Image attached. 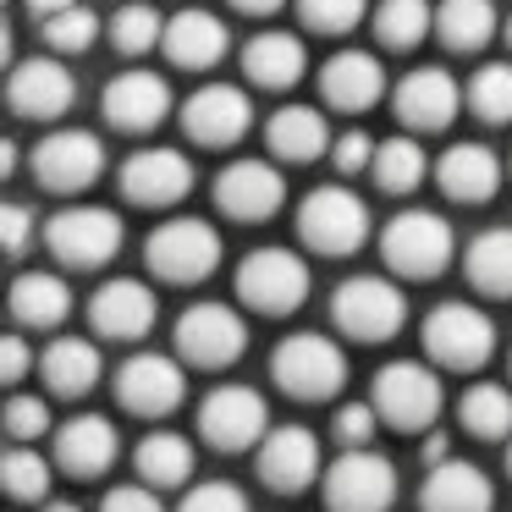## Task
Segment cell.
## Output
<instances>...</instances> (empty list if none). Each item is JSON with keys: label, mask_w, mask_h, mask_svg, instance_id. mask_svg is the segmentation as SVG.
<instances>
[{"label": "cell", "mask_w": 512, "mask_h": 512, "mask_svg": "<svg viewBox=\"0 0 512 512\" xmlns=\"http://www.w3.org/2000/svg\"><path fill=\"white\" fill-rule=\"evenodd\" d=\"M270 375L281 380V391L287 397H303V402H320V397H336L347 380V358L342 347L331 342V336H287V342L276 347V358H270Z\"/></svg>", "instance_id": "cell-1"}, {"label": "cell", "mask_w": 512, "mask_h": 512, "mask_svg": "<svg viewBox=\"0 0 512 512\" xmlns=\"http://www.w3.org/2000/svg\"><path fill=\"white\" fill-rule=\"evenodd\" d=\"M397 496V468L369 446H347L325 468V507L331 512H386Z\"/></svg>", "instance_id": "cell-2"}, {"label": "cell", "mask_w": 512, "mask_h": 512, "mask_svg": "<svg viewBox=\"0 0 512 512\" xmlns=\"http://www.w3.org/2000/svg\"><path fill=\"white\" fill-rule=\"evenodd\" d=\"M237 292L259 314H292L309 298V265L292 248H254L237 270Z\"/></svg>", "instance_id": "cell-3"}, {"label": "cell", "mask_w": 512, "mask_h": 512, "mask_svg": "<svg viewBox=\"0 0 512 512\" xmlns=\"http://www.w3.org/2000/svg\"><path fill=\"white\" fill-rule=\"evenodd\" d=\"M380 254H386V265L397 270V276H435V270H446V259H452V226L441 221L435 210H402L397 221L380 232Z\"/></svg>", "instance_id": "cell-4"}, {"label": "cell", "mask_w": 512, "mask_h": 512, "mask_svg": "<svg viewBox=\"0 0 512 512\" xmlns=\"http://www.w3.org/2000/svg\"><path fill=\"white\" fill-rule=\"evenodd\" d=\"M331 314L347 336H358V342H386V336H397L402 320H408V298L380 276H353V281L336 287Z\"/></svg>", "instance_id": "cell-5"}, {"label": "cell", "mask_w": 512, "mask_h": 512, "mask_svg": "<svg viewBox=\"0 0 512 512\" xmlns=\"http://www.w3.org/2000/svg\"><path fill=\"white\" fill-rule=\"evenodd\" d=\"M298 232L320 254H353L369 237V210L353 188H314L298 210Z\"/></svg>", "instance_id": "cell-6"}, {"label": "cell", "mask_w": 512, "mask_h": 512, "mask_svg": "<svg viewBox=\"0 0 512 512\" xmlns=\"http://www.w3.org/2000/svg\"><path fill=\"white\" fill-rule=\"evenodd\" d=\"M149 270L166 281H204L215 265H221V237H215L210 221H166L149 232V248H144Z\"/></svg>", "instance_id": "cell-7"}, {"label": "cell", "mask_w": 512, "mask_h": 512, "mask_svg": "<svg viewBox=\"0 0 512 512\" xmlns=\"http://www.w3.org/2000/svg\"><path fill=\"white\" fill-rule=\"evenodd\" d=\"M424 347L435 364L446 369H479L496 353V325L474 309V303H441L424 320Z\"/></svg>", "instance_id": "cell-8"}, {"label": "cell", "mask_w": 512, "mask_h": 512, "mask_svg": "<svg viewBox=\"0 0 512 512\" xmlns=\"http://www.w3.org/2000/svg\"><path fill=\"white\" fill-rule=\"evenodd\" d=\"M45 243L61 265L94 270V265H105V259H116V248H122V221H116V210H89V204H78V210H61L56 221L45 226Z\"/></svg>", "instance_id": "cell-9"}, {"label": "cell", "mask_w": 512, "mask_h": 512, "mask_svg": "<svg viewBox=\"0 0 512 512\" xmlns=\"http://www.w3.org/2000/svg\"><path fill=\"white\" fill-rule=\"evenodd\" d=\"M177 347H182L188 364L221 369V364H237V358H243L248 325H243V314L226 309V303H193L177 320Z\"/></svg>", "instance_id": "cell-10"}, {"label": "cell", "mask_w": 512, "mask_h": 512, "mask_svg": "<svg viewBox=\"0 0 512 512\" xmlns=\"http://www.w3.org/2000/svg\"><path fill=\"white\" fill-rule=\"evenodd\" d=\"M375 408L397 430H424L441 413V380L424 364H386L375 375Z\"/></svg>", "instance_id": "cell-11"}, {"label": "cell", "mask_w": 512, "mask_h": 512, "mask_svg": "<svg viewBox=\"0 0 512 512\" xmlns=\"http://www.w3.org/2000/svg\"><path fill=\"white\" fill-rule=\"evenodd\" d=\"M270 413H265V397L248 386H215L210 397H204L199 408V430L210 446H221V452H243V446H254L259 435H265Z\"/></svg>", "instance_id": "cell-12"}, {"label": "cell", "mask_w": 512, "mask_h": 512, "mask_svg": "<svg viewBox=\"0 0 512 512\" xmlns=\"http://www.w3.org/2000/svg\"><path fill=\"white\" fill-rule=\"evenodd\" d=\"M248 122H254V105H248L243 89H232V83H204L199 94H188V105H182V127H188L193 144H237V138L248 133Z\"/></svg>", "instance_id": "cell-13"}, {"label": "cell", "mask_w": 512, "mask_h": 512, "mask_svg": "<svg viewBox=\"0 0 512 512\" xmlns=\"http://www.w3.org/2000/svg\"><path fill=\"white\" fill-rule=\"evenodd\" d=\"M105 171V144L94 133H50L34 149V177L56 193H78Z\"/></svg>", "instance_id": "cell-14"}, {"label": "cell", "mask_w": 512, "mask_h": 512, "mask_svg": "<svg viewBox=\"0 0 512 512\" xmlns=\"http://www.w3.org/2000/svg\"><path fill=\"white\" fill-rule=\"evenodd\" d=\"M182 391H188V380H182V369L171 364L166 353H138V358H127L122 375H116V397H122V408L144 413V419L171 413L182 402Z\"/></svg>", "instance_id": "cell-15"}, {"label": "cell", "mask_w": 512, "mask_h": 512, "mask_svg": "<svg viewBox=\"0 0 512 512\" xmlns=\"http://www.w3.org/2000/svg\"><path fill=\"white\" fill-rule=\"evenodd\" d=\"M457 111H463V89H457L452 72L419 67L397 83V116L413 133H441V127H452Z\"/></svg>", "instance_id": "cell-16"}, {"label": "cell", "mask_w": 512, "mask_h": 512, "mask_svg": "<svg viewBox=\"0 0 512 512\" xmlns=\"http://www.w3.org/2000/svg\"><path fill=\"white\" fill-rule=\"evenodd\" d=\"M171 116V89L160 72H122V78H111V89H105V122L122 127V133H149V127H160Z\"/></svg>", "instance_id": "cell-17"}, {"label": "cell", "mask_w": 512, "mask_h": 512, "mask_svg": "<svg viewBox=\"0 0 512 512\" xmlns=\"http://www.w3.org/2000/svg\"><path fill=\"white\" fill-rule=\"evenodd\" d=\"M281 199H287V182H281V171L265 166V160H237V166H226L221 182H215V204H221L226 215H237V221H265V215L281 210Z\"/></svg>", "instance_id": "cell-18"}, {"label": "cell", "mask_w": 512, "mask_h": 512, "mask_svg": "<svg viewBox=\"0 0 512 512\" xmlns=\"http://www.w3.org/2000/svg\"><path fill=\"white\" fill-rule=\"evenodd\" d=\"M193 188V166L177 149H138L122 160V193L133 204H177Z\"/></svg>", "instance_id": "cell-19"}, {"label": "cell", "mask_w": 512, "mask_h": 512, "mask_svg": "<svg viewBox=\"0 0 512 512\" xmlns=\"http://www.w3.org/2000/svg\"><path fill=\"white\" fill-rule=\"evenodd\" d=\"M314 474H320V441H314V430L281 424V430L265 435V446H259V479L270 490H303Z\"/></svg>", "instance_id": "cell-20"}, {"label": "cell", "mask_w": 512, "mask_h": 512, "mask_svg": "<svg viewBox=\"0 0 512 512\" xmlns=\"http://www.w3.org/2000/svg\"><path fill=\"white\" fill-rule=\"evenodd\" d=\"M89 320H94L100 336L133 342V336H144L149 325H155V292H149L144 281H133V276L105 281V287L94 292V303H89Z\"/></svg>", "instance_id": "cell-21"}, {"label": "cell", "mask_w": 512, "mask_h": 512, "mask_svg": "<svg viewBox=\"0 0 512 512\" xmlns=\"http://www.w3.org/2000/svg\"><path fill=\"white\" fill-rule=\"evenodd\" d=\"M56 463L67 468V474H78V479L105 474V468L116 463V430H111V419H100V413H78V419H67L56 430Z\"/></svg>", "instance_id": "cell-22"}, {"label": "cell", "mask_w": 512, "mask_h": 512, "mask_svg": "<svg viewBox=\"0 0 512 512\" xmlns=\"http://www.w3.org/2000/svg\"><path fill=\"white\" fill-rule=\"evenodd\" d=\"M6 94H12L17 116H61L72 105V94H78V83H72V72L61 67V61L34 56L12 72V89Z\"/></svg>", "instance_id": "cell-23"}, {"label": "cell", "mask_w": 512, "mask_h": 512, "mask_svg": "<svg viewBox=\"0 0 512 512\" xmlns=\"http://www.w3.org/2000/svg\"><path fill=\"white\" fill-rule=\"evenodd\" d=\"M320 94L336 105V111H369V105L386 94V72H380V61L364 56V50H342V56L325 61Z\"/></svg>", "instance_id": "cell-24"}, {"label": "cell", "mask_w": 512, "mask_h": 512, "mask_svg": "<svg viewBox=\"0 0 512 512\" xmlns=\"http://www.w3.org/2000/svg\"><path fill=\"white\" fill-rule=\"evenodd\" d=\"M226 45H232V34H226V23L221 17H210V12H177L166 23V39H160V50H166L177 67H193V72H204V67H215V61L226 56Z\"/></svg>", "instance_id": "cell-25"}, {"label": "cell", "mask_w": 512, "mask_h": 512, "mask_svg": "<svg viewBox=\"0 0 512 512\" xmlns=\"http://www.w3.org/2000/svg\"><path fill=\"white\" fill-rule=\"evenodd\" d=\"M490 501H496V490L474 463H435L419 490L424 512H490Z\"/></svg>", "instance_id": "cell-26"}, {"label": "cell", "mask_w": 512, "mask_h": 512, "mask_svg": "<svg viewBox=\"0 0 512 512\" xmlns=\"http://www.w3.org/2000/svg\"><path fill=\"white\" fill-rule=\"evenodd\" d=\"M435 171H441V188L452 193L457 204H479L501 188V160L490 155L485 144H452Z\"/></svg>", "instance_id": "cell-27"}, {"label": "cell", "mask_w": 512, "mask_h": 512, "mask_svg": "<svg viewBox=\"0 0 512 512\" xmlns=\"http://www.w3.org/2000/svg\"><path fill=\"white\" fill-rule=\"evenodd\" d=\"M243 72L259 89H292L303 78V45L298 34H254L243 45Z\"/></svg>", "instance_id": "cell-28"}, {"label": "cell", "mask_w": 512, "mask_h": 512, "mask_svg": "<svg viewBox=\"0 0 512 512\" xmlns=\"http://www.w3.org/2000/svg\"><path fill=\"white\" fill-rule=\"evenodd\" d=\"M270 149H276L281 160H320L325 149H331V127H325V116L309 111V105H281V111L270 116Z\"/></svg>", "instance_id": "cell-29"}, {"label": "cell", "mask_w": 512, "mask_h": 512, "mask_svg": "<svg viewBox=\"0 0 512 512\" xmlns=\"http://www.w3.org/2000/svg\"><path fill=\"white\" fill-rule=\"evenodd\" d=\"M12 314L23 325H61L72 314V287L61 276H45V270H28V276H17L12 287Z\"/></svg>", "instance_id": "cell-30"}, {"label": "cell", "mask_w": 512, "mask_h": 512, "mask_svg": "<svg viewBox=\"0 0 512 512\" xmlns=\"http://www.w3.org/2000/svg\"><path fill=\"white\" fill-rule=\"evenodd\" d=\"M45 380H50V391H61V397H83V391L100 380V347L83 342V336H61V342H50Z\"/></svg>", "instance_id": "cell-31"}, {"label": "cell", "mask_w": 512, "mask_h": 512, "mask_svg": "<svg viewBox=\"0 0 512 512\" xmlns=\"http://www.w3.org/2000/svg\"><path fill=\"white\" fill-rule=\"evenodd\" d=\"M468 281L490 298H512V226L479 232L468 243Z\"/></svg>", "instance_id": "cell-32"}, {"label": "cell", "mask_w": 512, "mask_h": 512, "mask_svg": "<svg viewBox=\"0 0 512 512\" xmlns=\"http://www.w3.org/2000/svg\"><path fill=\"white\" fill-rule=\"evenodd\" d=\"M435 34H441L452 50L490 45V34H496V0H441Z\"/></svg>", "instance_id": "cell-33"}, {"label": "cell", "mask_w": 512, "mask_h": 512, "mask_svg": "<svg viewBox=\"0 0 512 512\" xmlns=\"http://www.w3.org/2000/svg\"><path fill=\"white\" fill-rule=\"evenodd\" d=\"M435 28L430 0H380L375 6V39L386 50H413Z\"/></svg>", "instance_id": "cell-34"}, {"label": "cell", "mask_w": 512, "mask_h": 512, "mask_svg": "<svg viewBox=\"0 0 512 512\" xmlns=\"http://www.w3.org/2000/svg\"><path fill=\"white\" fill-rule=\"evenodd\" d=\"M463 424L479 435V441H507V435H512V391L490 386V380L468 386V397H463Z\"/></svg>", "instance_id": "cell-35"}, {"label": "cell", "mask_w": 512, "mask_h": 512, "mask_svg": "<svg viewBox=\"0 0 512 512\" xmlns=\"http://www.w3.org/2000/svg\"><path fill=\"white\" fill-rule=\"evenodd\" d=\"M375 182L386 193H413L424 182V171H430V160H424V149L413 144V138H386V144L375 149Z\"/></svg>", "instance_id": "cell-36"}, {"label": "cell", "mask_w": 512, "mask_h": 512, "mask_svg": "<svg viewBox=\"0 0 512 512\" xmlns=\"http://www.w3.org/2000/svg\"><path fill=\"white\" fill-rule=\"evenodd\" d=\"M138 468H144L149 485H182V479L193 474V446L171 430H155L138 446Z\"/></svg>", "instance_id": "cell-37"}, {"label": "cell", "mask_w": 512, "mask_h": 512, "mask_svg": "<svg viewBox=\"0 0 512 512\" xmlns=\"http://www.w3.org/2000/svg\"><path fill=\"white\" fill-rule=\"evenodd\" d=\"M468 111L479 122H512V67L507 61H485L468 78Z\"/></svg>", "instance_id": "cell-38"}, {"label": "cell", "mask_w": 512, "mask_h": 512, "mask_svg": "<svg viewBox=\"0 0 512 512\" xmlns=\"http://www.w3.org/2000/svg\"><path fill=\"white\" fill-rule=\"evenodd\" d=\"M160 39H166V23H160L155 6H138V0L116 6V17H111V45L122 50V56H144V50H155Z\"/></svg>", "instance_id": "cell-39"}, {"label": "cell", "mask_w": 512, "mask_h": 512, "mask_svg": "<svg viewBox=\"0 0 512 512\" xmlns=\"http://www.w3.org/2000/svg\"><path fill=\"white\" fill-rule=\"evenodd\" d=\"M0 479H6V490H12L17 501H39L50 485V468L39 452H28V446H12L6 452V463H0Z\"/></svg>", "instance_id": "cell-40"}, {"label": "cell", "mask_w": 512, "mask_h": 512, "mask_svg": "<svg viewBox=\"0 0 512 512\" xmlns=\"http://www.w3.org/2000/svg\"><path fill=\"white\" fill-rule=\"evenodd\" d=\"M45 39H50V50H89L100 39V17L89 6H67V12L45 17Z\"/></svg>", "instance_id": "cell-41"}, {"label": "cell", "mask_w": 512, "mask_h": 512, "mask_svg": "<svg viewBox=\"0 0 512 512\" xmlns=\"http://www.w3.org/2000/svg\"><path fill=\"white\" fill-rule=\"evenodd\" d=\"M298 12L314 34H347L364 17V0H298Z\"/></svg>", "instance_id": "cell-42"}, {"label": "cell", "mask_w": 512, "mask_h": 512, "mask_svg": "<svg viewBox=\"0 0 512 512\" xmlns=\"http://www.w3.org/2000/svg\"><path fill=\"white\" fill-rule=\"evenodd\" d=\"M177 512H248V496L237 485H226V479H204V485H193L182 496Z\"/></svg>", "instance_id": "cell-43"}, {"label": "cell", "mask_w": 512, "mask_h": 512, "mask_svg": "<svg viewBox=\"0 0 512 512\" xmlns=\"http://www.w3.org/2000/svg\"><path fill=\"white\" fill-rule=\"evenodd\" d=\"M45 424H50V413H45V402H39V397H12V402H6V430H12L17 441L45 435Z\"/></svg>", "instance_id": "cell-44"}, {"label": "cell", "mask_w": 512, "mask_h": 512, "mask_svg": "<svg viewBox=\"0 0 512 512\" xmlns=\"http://www.w3.org/2000/svg\"><path fill=\"white\" fill-rule=\"evenodd\" d=\"M375 419H380V408H375V402H353V408H342V413H336V435H342L347 446H364L369 435H375Z\"/></svg>", "instance_id": "cell-45"}, {"label": "cell", "mask_w": 512, "mask_h": 512, "mask_svg": "<svg viewBox=\"0 0 512 512\" xmlns=\"http://www.w3.org/2000/svg\"><path fill=\"white\" fill-rule=\"evenodd\" d=\"M364 166H375V144H369V133H342L336 138V171H364Z\"/></svg>", "instance_id": "cell-46"}, {"label": "cell", "mask_w": 512, "mask_h": 512, "mask_svg": "<svg viewBox=\"0 0 512 512\" xmlns=\"http://www.w3.org/2000/svg\"><path fill=\"white\" fill-rule=\"evenodd\" d=\"M100 512H166V507H160V496L149 485H116Z\"/></svg>", "instance_id": "cell-47"}, {"label": "cell", "mask_w": 512, "mask_h": 512, "mask_svg": "<svg viewBox=\"0 0 512 512\" xmlns=\"http://www.w3.org/2000/svg\"><path fill=\"white\" fill-rule=\"evenodd\" d=\"M28 226H34V215H28L23 204H6V210H0V237H6V254H23V248H28Z\"/></svg>", "instance_id": "cell-48"}, {"label": "cell", "mask_w": 512, "mask_h": 512, "mask_svg": "<svg viewBox=\"0 0 512 512\" xmlns=\"http://www.w3.org/2000/svg\"><path fill=\"white\" fill-rule=\"evenodd\" d=\"M23 369H28L23 336H6V342H0V375H6V380H23Z\"/></svg>", "instance_id": "cell-49"}, {"label": "cell", "mask_w": 512, "mask_h": 512, "mask_svg": "<svg viewBox=\"0 0 512 512\" xmlns=\"http://www.w3.org/2000/svg\"><path fill=\"white\" fill-rule=\"evenodd\" d=\"M237 12H248V17H270V12H281L287 0H232Z\"/></svg>", "instance_id": "cell-50"}, {"label": "cell", "mask_w": 512, "mask_h": 512, "mask_svg": "<svg viewBox=\"0 0 512 512\" xmlns=\"http://www.w3.org/2000/svg\"><path fill=\"white\" fill-rule=\"evenodd\" d=\"M28 6H34V12H39V23H45V17L67 12V6H78V0H28Z\"/></svg>", "instance_id": "cell-51"}, {"label": "cell", "mask_w": 512, "mask_h": 512, "mask_svg": "<svg viewBox=\"0 0 512 512\" xmlns=\"http://www.w3.org/2000/svg\"><path fill=\"white\" fill-rule=\"evenodd\" d=\"M45 512H78V507H67V501H56V507H45Z\"/></svg>", "instance_id": "cell-52"}, {"label": "cell", "mask_w": 512, "mask_h": 512, "mask_svg": "<svg viewBox=\"0 0 512 512\" xmlns=\"http://www.w3.org/2000/svg\"><path fill=\"white\" fill-rule=\"evenodd\" d=\"M507 474H512V446H507Z\"/></svg>", "instance_id": "cell-53"}, {"label": "cell", "mask_w": 512, "mask_h": 512, "mask_svg": "<svg viewBox=\"0 0 512 512\" xmlns=\"http://www.w3.org/2000/svg\"><path fill=\"white\" fill-rule=\"evenodd\" d=\"M507 45H512V23H507Z\"/></svg>", "instance_id": "cell-54"}]
</instances>
